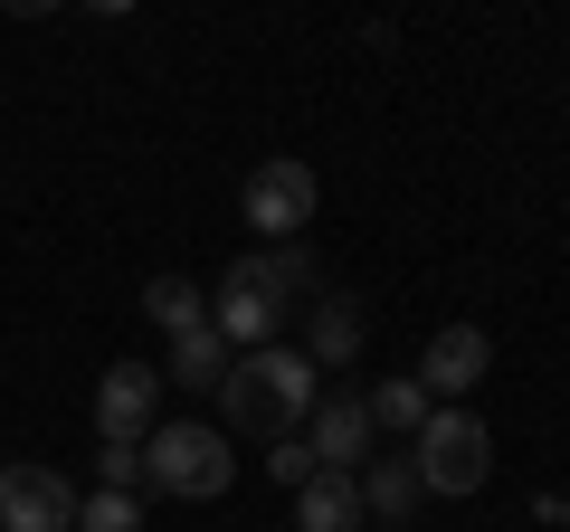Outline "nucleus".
Here are the masks:
<instances>
[{
    "instance_id": "f257e3e1",
    "label": "nucleus",
    "mask_w": 570,
    "mask_h": 532,
    "mask_svg": "<svg viewBox=\"0 0 570 532\" xmlns=\"http://www.w3.org/2000/svg\"><path fill=\"white\" fill-rule=\"evenodd\" d=\"M314 266H305V247H266V257H238L219 276V295H209V333H219L228 352H266L276 343V324H285V305H314Z\"/></svg>"
},
{
    "instance_id": "f03ea898",
    "label": "nucleus",
    "mask_w": 570,
    "mask_h": 532,
    "mask_svg": "<svg viewBox=\"0 0 570 532\" xmlns=\"http://www.w3.org/2000/svg\"><path fill=\"white\" fill-rule=\"evenodd\" d=\"M314 400H324V381H314V362L305 352H285V343H266V352H238L228 362V381H219V410H228V437H295L314 418Z\"/></svg>"
},
{
    "instance_id": "7ed1b4c3",
    "label": "nucleus",
    "mask_w": 570,
    "mask_h": 532,
    "mask_svg": "<svg viewBox=\"0 0 570 532\" xmlns=\"http://www.w3.org/2000/svg\"><path fill=\"white\" fill-rule=\"evenodd\" d=\"M238 456H228V428H153L142 437V485L153 494H181V504H219Z\"/></svg>"
},
{
    "instance_id": "20e7f679",
    "label": "nucleus",
    "mask_w": 570,
    "mask_h": 532,
    "mask_svg": "<svg viewBox=\"0 0 570 532\" xmlns=\"http://www.w3.org/2000/svg\"><path fill=\"white\" fill-rule=\"evenodd\" d=\"M409 466H419L428 494H485L494 475V437L475 410H428V428L409 437Z\"/></svg>"
},
{
    "instance_id": "39448f33",
    "label": "nucleus",
    "mask_w": 570,
    "mask_h": 532,
    "mask_svg": "<svg viewBox=\"0 0 570 532\" xmlns=\"http://www.w3.org/2000/svg\"><path fill=\"white\" fill-rule=\"evenodd\" d=\"M238 209H247V228H257L266 247H295V238L314 228V209H324V181H314V162L276 152V162H257V171H247Z\"/></svg>"
},
{
    "instance_id": "423d86ee",
    "label": "nucleus",
    "mask_w": 570,
    "mask_h": 532,
    "mask_svg": "<svg viewBox=\"0 0 570 532\" xmlns=\"http://www.w3.org/2000/svg\"><path fill=\"white\" fill-rule=\"evenodd\" d=\"M153 428H163V371L153 362H115L96 381V437L105 447H142Z\"/></svg>"
},
{
    "instance_id": "0eeeda50",
    "label": "nucleus",
    "mask_w": 570,
    "mask_h": 532,
    "mask_svg": "<svg viewBox=\"0 0 570 532\" xmlns=\"http://www.w3.org/2000/svg\"><path fill=\"white\" fill-rule=\"evenodd\" d=\"M0 532H77V485L58 466H0Z\"/></svg>"
},
{
    "instance_id": "6e6552de",
    "label": "nucleus",
    "mask_w": 570,
    "mask_h": 532,
    "mask_svg": "<svg viewBox=\"0 0 570 532\" xmlns=\"http://www.w3.org/2000/svg\"><path fill=\"white\" fill-rule=\"evenodd\" d=\"M494 371V343L475 324H438V343H428V362H419V390L438 400V410H456V400H475V381Z\"/></svg>"
},
{
    "instance_id": "1a4fd4ad",
    "label": "nucleus",
    "mask_w": 570,
    "mask_h": 532,
    "mask_svg": "<svg viewBox=\"0 0 570 532\" xmlns=\"http://www.w3.org/2000/svg\"><path fill=\"white\" fill-rule=\"evenodd\" d=\"M305 447H314V466H324V475H362L371 466V410L352 400V390H324L314 418H305Z\"/></svg>"
},
{
    "instance_id": "9d476101",
    "label": "nucleus",
    "mask_w": 570,
    "mask_h": 532,
    "mask_svg": "<svg viewBox=\"0 0 570 532\" xmlns=\"http://www.w3.org/2000/svg\"><path fill=\"white\" fill-rule=\"evenodd\" d=\"M352 485H362V513H371V523H390V532H409V513L428 504V485H419V466H409V456H371Z\"/></svg>"
},
{
    "instance_id": "9b49d317",
    "label": "nucleus",
    "mask_w": 570,
    "mask_h": 532,
    "mask_svg": "<svg viewBox=\"0 0 570 532\" xmlns=\"http://www.w3.org/2000/svg\"><path fill=\"white\" fill-rule=\"evenodd\" d=\"M362 305H352V295H314V305H305V362L314 371H343L352 362V352H362Z\"/></svg>"
},
{
    "instance_id": "f8f14e48",
    "label": "nucleus",
    "mask_w": 570,
    "mask_h": 532,
    "mask_svg": "<svg viewBox=\"0 0 570 532\" xmlns=\"http://www.w3.org/2000/svg\"><path fill=\"white\" fill-rule=\"evenodd\" d=\"M362 485L352 475H314V485H295V532H362Z\"/></svg>"
},
{
    "instance_id": "ddd939ff",
    "label": "nucleus",
    "mask_w": 570,
    "mask_h": 532,
    "mask_svg": "<svg viewBox=\"0 0 570 532\" xmlns=\"http://www.w3.org/2000/svg\"><path fill=\"white\" fill-rule=\"evenodd\" d=\"M142 314H153V324L181 343V333H200V324H209V295L190 286V276H153V286H142Z\"/></svg>"
},
{
    "instance_id": "4468645a",
    "label": "nucleus",
    "mask_w": 570,
    "mask_h": 532,
    "mask_svg": "<svg viewBox=\"0 0 570 532\" xmlns=\"http://www.w3.org/2000/svg\"><path fill=\"white\" fill-rule=\"evenodd\" d=\"M228 362H238V352H228L209 324H200V333H181V343H171V390H219V381H228Z\"/></svg>"
},
{
    "instance_id": "2eb2a0df",
    "label": "nucleus",
    "mask_w": 570,
    "mask_h": 532,
    "mask_svg": "<svg viewBox=\"0 0 570 532\" xmlns=\"http://www.w3.org/2000/svg\"><path fill=\"white\" fill-rule=\"evenodd\" d=\"M362 410H371V428H400V437H419L438 400H428L419 381H381V390H371V400H362Z\"/></svg>"
},
{
    "instance_id": "dca6fc26",
    "label": "nucleus",
    "mask_w": 570,
    "mask_h": 532,
    "mask_svg": "<svg viewBox=\"0 0 570 532\" xmlns=\"http://www.w3.org/2000/svg\"><path fill=\"white\" fill-rule=\"evenodd\" d=\"M77 532H142V494H86L77 504Z\"/></svg>"
},
{
    "instance_id": "f3484780",
    "label": "nucleus",
    "mask_w": 570,
    "mask_h": 532,
    "mask_svg": "<svg viewBox=\"0 0 570 532\" xmlns=\"http://www.w3.org/2000/svg\"><path fill=\"white\" fill-rule=\"evenodd\" d=\"M266 475H276V485H314L324 466H314V447H305V437H276V447H266Z\"/></svg>"
},
{
    "instance_id": "a211bd4d",
    "label": "nucleus",
    "mask_w": 570,
    "mask_h": 532,
    "mask_svg": "<svg viewBox=\"0 0 570 532\" xmlns=\"http://www.w3.org/2000/svg\"><path fill=\"white\" fill-rule=\"evenodd\" d=\"M96 485L105 494H142V447H105L96 456Z\"/></svg>"
},
{
    "instance_id": "6ab92c4d",
    "label": "nucleus",
    "mask_w": 570,
    "mask_h": 532,
    "mask_svg": "<svg viewBox=\"0 0 570 532\" xmlns=\"http://www.w3.org/2000/svg\"><path fill=\"white\" fill-rule=\"evenodd\" d=\"M542 523H551V532H570V494H542Z\"/></svg>"
},
{
    "instance_id": "aec40b11",
    "label": "nucleus",
    "mask_w": 570,
    "mask_h": 532,
    "mask_svg": "<svg viewBox=\"0 0 570 532\" xmlns=\"http://www.w3.org/2000/svg\"><path fill=\"white\" fill-rule=\"evenodd\" d=\"M381 532H390V523H381Z\"/></svg>"
}]
</instances>
